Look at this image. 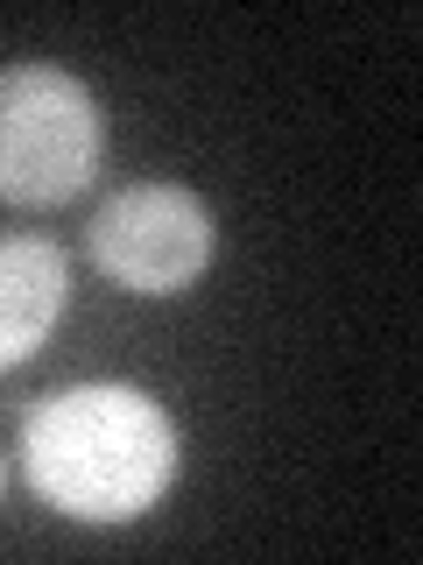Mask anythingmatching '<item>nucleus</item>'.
Instances as JSON below:
<instances>
[{"instance_id": "nucleus-1", "label": "nucleus", "mask_w": 423, "mask_h": 565, "mask_svg": "<svg viewBox=\"0 0 423 565\" xmlns=\"http://www.w3.org/2000/svg\"><path fill=\"white\" fill-rule=\"evenodd\" d=\"M184 467L176 417L134 382H78L22 417V473L70 523H134Z\"/></svg>"}, {"instance_id": "nucleus-2", "label": "nucleus", "mask_w": 423, "mask_h": 565, "mask_svg": "<svg viewBox=\"0 0 423 565\" xmlns=\"http://www.w3.org/2000/svg\"><path fill=\"white\" fill-rule=\"evenodd\" d=\"M99 170V106L57 64L0 71V205H64Z\"/></svg>"}, {"instance_id": "nucleus-3", "label": "nucleus", "mask_w": 423, "mask_h": 565, "mask_svg": "<svg viewBox=\"0 0 423 565\" xmlns=\"http://www.w3.org/2000/svg\"><path fill=\"white\" fill-rule=\"evenodd\" d=\"M85 241H93L99 269L134 297H176L212 269V212H205L198 191H184V184L113 191V199L93 212Z\"/></svg>"}, {"instance_id": "nucleus-4", "label": "nucleus", "mask_w": 423, "mask_h": 565, "mask_svg": "<svg viewBox=\"0 0 423 565\" xmlns=\"http://www.w3.org/2000/svg\"><path fill=\"white\" fill-rule=\"evenodd\" d=\"M64 305H70V269L57 241H35V234L0 241V367H22L57 332Z\"/></svg>"}, {"instance_id": "nucleus-5", "label": "nucleus", "mask_w": 423, "mask_h": 565, "mask_svg": "<svg viewBox=\"0 0 423 565\" xmlns=\"http://www.w3.org/2000/svg\"><path fill=\"white\" fill-rule=\"evenodd\" d=\"M0 481H8V473H0Z\"/></svg>"}]
</instances>
